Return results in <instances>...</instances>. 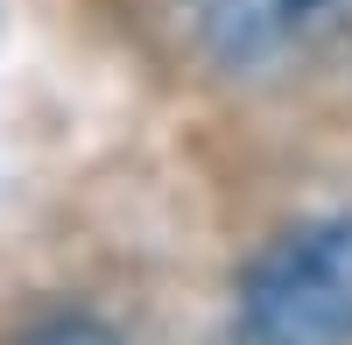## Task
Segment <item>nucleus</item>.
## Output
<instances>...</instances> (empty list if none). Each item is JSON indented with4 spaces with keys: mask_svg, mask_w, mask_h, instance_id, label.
<instances>
[{
    "mask_svg": "<svg viewBox=\"0 0 352 345\" xmlns=\"http://www.w3.org/2000/svg\"><path fill=\"white\" fill-rule=\"evenodd\" d=\"M28 345H120L106 324H92V318H56V324H43Z\"/></svg>",
    "mask_w": 352,
    "mask_h": 345,
    "instance_id": "obj_3",
    "label": "nucleus"
},
{
    "mask_svg": "<svg viewBox=\"0 0 352 345\" xmlns=\"http://www.w3.org/2000/svg\"><path fill=\"white\" fill-rule=\"evenodd\" d=\"M254 345H352V219H310L282 233L240 282Z\"/></svg>",
    "mask_w": 352,
    "mask_h": 345,
    "instance_id": "obj_1",
    "label": "nucleus"
},
{
    "mask_svg": "<svg viewBox=\"0 0 352 345\" xmlns=\"http://www.w3.org/2000/svg\"><path fill=\"white\" fill-rule=\"evenodd\" d=\"M190 21L232 78H282L352 43V0H190Z\"/></svg>",
    "mask_w": 352,
    "mask_h": 345,
    "instance_id": "obj_2",
    "label": "nucleus"
}]
</instances>
